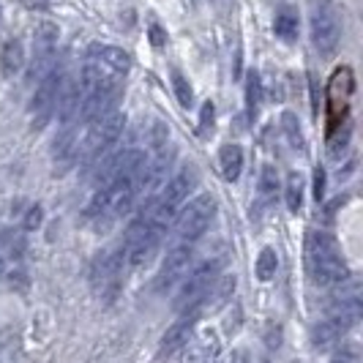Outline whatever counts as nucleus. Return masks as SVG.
I'll list each match as a JSON object with an SVG mask.
<instances>
[{
  "instance_id": "5",
  "label": "nucleus",
  "mask_w": 363,
  "mask_h": 363,
  "mask_svg": "<svg viewBox=\"0 0 363 363\" xmlns=\"http://www.w3.org/2000/svg\"><path fill=\"white\" fill-rule=\"evenodd\" d=\"M221 265H224V257H211L200 265H194L189 276L181 279V290L175 295V309L178 311H189L194 309L202 301V295L208 292V287L216 281V276L221 273Z\"/></svg>"
},
{
  "instance_id": "2",
  "label": "nucleus",
  "mask_w": 363,
  "mask_h": 363,
  "mask_svg": "<svg viewBox=\"0 0 363 363\" xmlns=\"http://www.w3.org/2000/svg\"><path fill=\"white\" fill-rule=\"evenodd\" d=\"M88 134L85 140L79 143V150H77V162L85 164V167H93L104 153H109L112 147L118 145L123 128H126V115L121 109H107L101 118H96L93 123H88Z\"/></svg>"
},
{
  "instance_id": "33",
  "label": "nucleus",
  "mask_w": 363,
  "mask_h": 363,
  "mask_svg": "<svg viewBox=\"0 0 363 363\" xmlns=\"http://www.w3.org/2000/svg\"><path fill=\"white\" fill-rule=\"evenodd\" d=\"M262 363H268V361H262Z\"/></svg>"
},
{
  "instance_id": "23",
  "label": "nucleus",
  "mask_w": 363,
  "mask_h": 363,
  "mask_svg": "<svg viewBox=\"0 0 363 363\" xmlns=\"http://www.w3.org/2000/svg\"><path fill=\"white\" fill-rule=\"evenodd\" d=\"M172 88H175V96H178L181 107H191V101H194V93H191V85H189V79H186V77H183L178 69L172 72Z\"/></svg>"
},
{
  "instance_id": "26",
  "label": "nucleus",
  "mask_w": 363,
  "mask_h": 363,
  "mask_svg": "<svg viewBox=\"0 0 363 363\" xmlns=\"http://www.w3.org/2000/svg\"><path fill=\"white\" fill-rule=\"evenodd\" d=\"M246 101H249V112H252V115H257V101H259V79H257V74H249Z\"/></svg>"
},
{
  "instance_id": "21",
  "label": "nucleus",
  "mask_w": 363,
  "mask_h": 363,
  "mask_svg": "<svg viewBox=\"0 0 363 363\" xmlns=\"http://www.w3.org/2000/svg\"><path fill=\"white\" fill-rule=\"evenodd\" d=\"M276 36L284 38V41H295L298 38V17L292 14V11H281L279 17H276Z\"/></svg>"
},
{
  "instance_id": "7",
  "label": "nucleus",
  "mask_w": 363,
  "mask_h": 363,
  "mask_svg": "<svg viewBox=\"0 0 363 363\" xmlns=\"http://www.w3.org/2000/svg\"><path fill=\"white\" fill-rule=\"evenodd\" d=\"M60 79L63 74L60 72H50L44 79H38L36 93L30 99V128H41L47 126L55 118V107H57V91H60Z\"/></svg>"
},
{
  "instance_id": "12",
  "label": "nucleus",
  "mask_w": 363,
  "mask_h": 363,
  "mask_svg": "<svg viewBox=\"0 0 363 363\" xmlns=\"http://www.w3.org/2000/svg\"><path fill=\"white\" fill-rule=\"evenodd\" d=\"M77 128L79 123H63V128L57 131L55 137V150H52V162H55V175H63L69 167H74L77 162V150H79V137H77Z\"/></svg>"
},
{
  "instance_id": "27",
  "label": "nucleus",
  "mask_w": 363,
  "mask_h": 363,
  "mask_svg": "<svg viewBox=\"0 0 363 363\" xmlns=\"http://www.w3.org/2000/svg\"><path fill=\"white\" fill-rule=\"evenodd\" d=\"M325 197V172H323V167H317L314 169V200L320 202Z\"/></svg>"
},
{
  "instance_id": "30",
  "label": "nucleus",
  "mask_w": 363,
  "mask_h": 363,
  "mask_svg": "<svg viewBox=\"0 0 363 363\" xmlns=\"http://www.w3.org/2000/svg\"><path fill=\"white\" fill-rule=\"evenodd\" d=\"M150 41H153L156 47H162L164 41H167V33H164L159 25H150Z\"/></svg>"
},
{
  "instance_id": "9",
  "label": "nucleus",
  "mask_w": 363,
  "mask_h": 363,
  "mask_svg": "<svg viewBox=\"0 0 363 363\" xmlns=\"http://www.w3.org/2000/svg\"><path fill=\"white\" fill-rule=\"evenodd\" d=\"M57 36H60V30L52 22H41L33 30V74H30L33 79H44L47 74L52 72Z\"/></svg>"
},
{
  "instance_id": "32",
  "label": "nucleus",
  "mask_w": 363,
  "mask_h": 363,
  "mask_svg": "<svg viewBox=\"0 0 363 363\" xmlns=\"http://www.w3.org/2000/svg\"><path fill=\"white\" fill-rule=\"evenodd\" d=\"M0 276H3V259H0Z\"/></svg>"
},
{
  "instance_id": "4",
  "label": "nucleus",
  "mask_w": 363,
  "mask_h": 363,
  "mask_svg": "<svg viewBox=\"0 0 363 363\" xmlns=\"http://www.w3.org/2000/svg\"><path fill=\"white\" fill-rule=\"evenodd\" d=\"M311 41L317 52L330 57L342 41V11L333 0H320L311 14Z\"/></svg>"
},
{
  "instance_id": "31",
  "label": "nucleus",
  "mask_w": 363,
  "mask_h": 363,
  "mask_svg": "<svg viewBox=\"0 0 363 363\" xmlns=\"http://www.w3.org/2000/svg\"><path fill=\"white\" fill-rule=\"evenodd\" d=\"M224 363H246V352H233V358Z\"/></svg>"
},
{
  "instance_id": "15",
  "label": "nucleus",
  "mask_w": 363,
  "mask_h": 363,
  "mask_svg": "<svg viewBox=\"0 0 363 363\" xmlns=\"http://www.w3.org/2000/svg\"><path fill=\"white\" fill-rule=\"evenodd\" d=\"M91 60L93 63H99V66H104L107 72L112 74H126L128 66H131V55L123 52L121 47H109V44H93L91 47Z\"/></svg>"
},
{
  "instance_id": "10",
  "label": "nucleus",
  "mask_w": 363,
  "mask_h": 363,
  "mask_svg": "<svg viewBox=\"0 0 363 363\" xmlns=\"http://www.w3.org/2000/svg\"><path fill=\"white\" fill-rule=\"evenodd\" d=\"M191 259H194L191 243H178V246H172V249L167 252V257H164L162 271L156 276V290L164 292V290H169V287H175L183 276L189 273Z\"/></svg>"
},
{
  "instance_id": "22",
  "label": "nucleus",
  "mask_w": 363,
  "mask_h": 363,
  "mask_svg": "<svg viewBox=\"0 0 363 363\" xmlns=\"http://www.w3.org/2000/svg\"><path fill=\"white\" fill-rule=\"evenodd\" d=\"M281 126H284V134H287V140H290L292 147H306V140H303V134H301V123H298V118L292 115V112H284L281 115Z\"/></svg>"
},
{
  "instance_id": "3",
  "label": "nucleus",
  "mask_w": 363,
  "mask_h": 363,
  "mask_svg": "<svg viewBox=\"0 0 363 363\" xmlns=\"http://www.w3.org/2000/svg\"><path fill=\"white\" fill-rule=\"evenodd\" d=\"M216 213V200L211 194H197L191 200L181 205V211L175 213V235L181 243H194L197 238L205 235V230L211 227Z\"/></svg>"
},
{
  "instance_id": "25",
  "label": "nucleus",
  "mask_w": 363,
  "mask_h": 363,
  "mask_svg": "<svg viewBox=\"0 0 363 363\" xmlns=\"http://www.w3.org/2000/svg\"><path fill=\"white\" fill-rule=\"evenodd\" d=\"M213 118H216V107H213V101H205V104H202V112H200V137H208V134H211V128H213Z\"/></svg>"
},
{
  "instance_id": "14",
  "label": "nucleus",
  "mask_w": 363,
  "mask_h": 363,
  "mask_svg": "<svg viewBox=\"0 0 363 363\" xmlns=\"http://www.w3.org/2000/svg\"><path fill=\"white\" fill-rule=\"evenodd\" d=\"M238 287V279L233 276V273H218L216 276V281L208 287V292L202 295V301L194 306V311L197 314H205L208 309H218V306H224L230 298H233V292H235Z\"/></svg>"
},
{
  "instance_id": "18",
  "label": "nucleus",
  "mask_w": 363,
  "mask_h": 363,
  "mask_svg": "<svg viewBox=\"0 0 363 363\" xmlns=\"http://www.w3.org/2000/svg\"><path fill=\"white\" fill-rule=\"evenodd\" d=\"M342 336H345V333H342V330L336 328V323H333V320H328V317H325L323 323H317V325H314V333H311V342H314V347H317V350H328V347L336 345V342H339Z\"/></svg>"
},
{
  "instance_id": "13",
  "label": "nucleus",
  "mask_w": 363,
  "mask_h": 363,
  "mask_svg": "<svg viewBox=\"0 0 363 363\" xmlns=\"http://www.w3.org/2000/svg\"><path fill=\"white\" fill-rule=\"evenodd\" d=\"M197 320H200V314L194 309L183 311L181 320H175L172 325L167 328V333H164L162 339V355H172V352H181V347L191 339V333H194V325H197Z\"/></svg>"
},
{
  "instance_id": "16",
  "label": "nucleus",
  "mask_w": 363,
  "mask_h": 363,
  "mask_svg": "<svg viewBox=\"0 0 363 363\" xmlns=\"http://www.w3.org/2000/svg\"><path fill=\"white\" fill-rule=\"evenodd\" d=\"M218 167H221V175L227 181H238L240 172H243V150L240 145H224L218 153Z\"/></svg>"
},
{
  "instance_id": "11",
  "label": "nucleus",
  "mask_w": 363,
  "mask_h": 363,
  "mask_svg": "<svg viewBox=\"0 0 363 363\" xmlns=\"http://www.w3.org/2000/svg\"><path fill=\"white\" fill-rule=\"evenodd\" d=\"M221 355V339L216 330H202L191 333V339L181 347V361L178 363H216Z\"/></svg>"
},
{
  "instance_id": "19",
  "label": "nucleus",
  "mask_w": 363,
  "mask_h": 363,
  "mask_svg": "<svg viewBox=\"0 0 363 363\" xmlns=\"http://www.w3.org/2000/svg\"><path fill=\"white\" fill-rule=\"evenodd\" d=\"M284 200H287V208H290L292 213L301 211V205H303V175H301V172H290V175H287Z\"/></svg>"
},
{
  "instance_id": "8",
  "label": "nucleus",
  "mask_w": 363,
  "mask_h": 363,
  "mask_svg": "<svg viewBox=\"0 0 363 363\" xmlns=\"http://www.w3.org/2000/svg\"><path fill=\"white\" fill-rule=\"evenodd\" d=\"M194 189H197V167L186 164V167L178 169V172H172V178L164 183L162 194L156 197V205H162V208H167V211L178 213L181 205L189 200V194H191Z\"/></svg>"
},
{
  "instance_id": "24",
  "label": "nucleus",
  "mask_w": 363,
  "mask_h": 363,
  "mask_svg": "<svg viewBox=\"0 0 363 363\" xmlns=\"http://www.w3.org/2000/svg\"><path fill=\"white\" fill-rule=\"evenodd\" d=\"M279 189V178H276V169L273 167H262V175H259V194L262 200H271Z\"/></svg>"
},
{
  "instance_id": "17",
  "label": "nucleus",
  "mask_w": 363,
  "mask_h": 363,
  "mask_svg": "<svg viewBox=\"0 0 363 363\" xmlns=\"http://www.w3.org/2000/svg\"><path fill=\"white\" fill-rule=\"evenodd\" d=\"M0 63H3V74H6V77H14V74L22 72V66H25V50H22V44H19L17 38L6 41Z\"/></svg>"
},
{
  "instance_id": "29",
  "label": "nucleus",
  "mask_w": 363,
  "mask_h": 363,
  "mask_svg": "<svg viewBox=\"0 0 363 363\" xmlns=\"http://www.w3.org/2000/svg\"><path fill=\"white\" fill-rule=\"evenodd\" d=\"M41 227V208H30L28 213H25V230H38Z\"/></svg>"
},
{
  "instance_id": "6",
  "label": "nucleus",
  "mask_w": 363,
  "mask_h": 363,
  "mask_svg": "<svg viewBox=\"0 0 363 363\" xmlns=\"http://www.w3.org/2000/svg\"><path fill=\"white\" fill-rule=\"evenodd\" d=\"M121 268H123V252H104L96 257L91 268L93 292L101 303H112L121 292Z\"/></svg>"
},
{
  "instance_id": "20",
  "label": "nucleus",
  "mask_w": 363,
  "mask_h": 363,
  "mask_svg": "<svg viewBox=\"0 0 363 363\" xmlns=\"http://www.w3.org/2000/svg\"><path fill=\"white\" fill-rule=\"evenodd\" d=\"M279 271V255H276V249H262L259 257H257V279L259 281H271L273 276Z\"/></svg>"
},
{
  "instance_id": "1",
  "label": "nucleus",
  "mask_w": 363,
  "mask_h": 363,
  "mask_svg": "<svg viewBox=\"0 0 363 363\" xmlns=\"http://www.w3.org/2000/svg\"><path fill=\"white\" fill-rule=\"evenodd\" d=\"M306 268L314 284L330 287V284H342L347 281V265L345 257L339 252L336 240L325 233H309L306 240Z\"/></svg>"
},
{
  "instance_id": "28",
  "label": "nucleus",
  "mask_w": 363,
  "mask_h": 363,
  "mask_svg": "<svg viewBox=\"0 0 363 363\" xmlns=\"http://www.w3.org/2000/svg\"><path fill=\"white\" fill-rule=\"evenodd\" d=\"M333 363H358V352H355V347L345 345L342 350H339V352H336Z\"/></svg>"
}]
</instances>
